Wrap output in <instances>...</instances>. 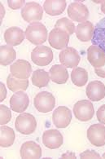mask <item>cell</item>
I'll return each instance as SVG.
<instances>
[{
	"label": "cell",
	"mask_w": 105,
	"mask_h": 159,
	"mask_svg": "<svg viewBox=\"0 0 105 159\" xmlns=\"http://www.w3.org/2000/svg\"><path fill=\"white\" fill-rule=\"evenodd\" d=\"M50 80L57 84H64L68 79V72L65 66L62 65H55L49 71Z\"/></svg>",
	"instance_id": "44dd1931"
},
{
	"label": "cell",
	"mask_w": 105,
	"mask_h": 159,
	"mask_svg": "<svg viewBox=\"0 0 105 159\" xmlns=\"http://www.w3.org/2000/svg\"><path fill=\"white\" fill-rule=\"evenodd\" d=\"M72 120V112L66 106H59L53 112V123L58 128H66Z\"/></svg>",
	"instance_id": "30bf717a"
},
{
	"label": "cell",
	"mask_w": 105,
	"mask_h": 159,
	"mask_svg": "<svg viewBox=\"0 0 105 159\" xmlns=\"http://www.w3.org/2000/svg\"><path fill=\"white\" fill-rule=\"evenodd\" d=\"M10 72L16 79L26 80L30 77L32 66L27 61L18 60L11 66Z\"/></svg>",
	"instance_id": "7c38bea8"
},
{
	"label": "cell",
	"mask_w": 105,
	"mask_h": 159,
	"mask_svg": "<svg viewBox=\"0 0 105 159\" xmlns=\"http://www.w3.org/2000/svg\"><path fill=\"white\" fill-rule=\"evenodd\" d=\"M21 158H40L42 157V148L34 141L24 142L20 147Z\"/></svg>",
	"instance_id": "e0dca14e"
},
{
	"label": "cell",
	"mask_w": 105,
	"mask_h": 159,
	"mask_svg": "<svg viewBox=\"0 0 105 159\" xmlns=\"http://www.w3.org/2000/svg\"><path fill=\"white\" fill-rule=\"evenodd\" d=\"M81 158H100V155L94 150H85L80 154Z\"/></svg>",
	"instance_id": "f546056e"
},
{
	"label": "cell",
	"mask_w": 105,
	"mask_h": 159,
	"mask_svg": "<svg viewBox=\"0 0 105 159\" xmlns=\"http://www.w3.org/2000/svg\"><path fill=\"white\" fill-rule=\"evenodd\" d=\"M53 52L46 46H37L31 53V60L38 66H46L53 61Z\"/></svg>",
	"instance_id": "8992f818"
},
{
	"label": "cell",
	"mask_w": 105,
	"mask_h": 159,
	"mask_svg": "<svg viewBox=\"0 0 105 159\" xmlns=\"http://www.w3.org/2000/svg\"><path fill=\"white\" fill-rule=\"evenodd\" d=\"M94 109L91 101L81 100L77 101L73 106V113L77 119L81 122H87L92 119Z\"/></svg>",
	"instance_id": "5b68a950"
},
{
	"label": "cell",
	"mask_w": 105,
	"mask_h": 159,
	"mask_svg": "<svg viewBox=\"0 0 105 159\" xmlns=\"http://www.w3.org/2000/svg\"><path fill=\"white\" fill-rule=\"evenodd\" d=\"M1 137H0V145L2 148H7L14 144L15 135L13 129L7 126H1Z\"/></svg>",
	"instance_id": "7402d4cb"
},
{
	"label": "cell",
	"mask_w": 105,
	"mask_h": 159,
	"mask_svg": "<svg viewBox=\"0 0 105 159\" xmlns=\"http://www.w3.org/2000/svg\"><path fill=\"white\" fill-rule=\"evenodd\" d=\"M63 135L58 130H48L42 135V143L46 148L50 149L59 148L63 144Z\"/></svg>",
	"instance_id": "4fadbf2b"
},
{
	"label": "cell",
	"mask_w": 105,
	"mask_h": 159,
	"mask_svg": "<svg viewBox=\"0 0 105 159\" xmlns=\"http://www.w3.org/2000/svg\"><path fill=\"white\" fill-rule=\"evenodd\" d=\"M9 7L12 10H17V9L21 8L24 5H25V1L24 0H18V1H13V0H8L7 1Z\"/></svg>",
	"instance_id": "f1b7e54d"
},
{
	"label": "cell",
	"mask_w": 105,
	"mask_h": 159,
	"mask_svg": "<svg viewBox=\"0 0 105 159\" xmlns=\"http://www.w3.org/2000/svg\"><path fill=\"white\" fill-rule=\"evenodd\" d=\"M101 11L105 14V1H102L101 2Z\"/></svg>",
	"instance_id": "e575fe53"
},
{
	"label": "cell",
	"mask_w": 105,
	"mask_h": 159,
	"mask_svg": "<svg viewBox=\"0 0 105 159\" xmlns=\"http://www.w3.org/2000/svg\"><path fill=\"white\" fill-rule=\"evenodd\" d=\"M96 115L98 122H101L102 124L105 125V105H102V106L98 108Z\"/></svg>",
	"instance_id": "4dcf8cb0"
},
{
	"label": "cell",
	"mask_w": 105,
	"mask_h": 159,
	"mask_svg": "<svg viewBox=\"0 0 105 159\" xmlns=\"http://www.w3.org/2000/svg\"><path fill=\"white\" fill-rule=\"evenodd\" d=\"M42 15H43V9L37 2H27L21 9L22 18L26 22L31 24L42 20Z\"/></svg>",
	"instance_id": "277c9868"
},
{
	"label": "cell",
	"mask_w": 105,
	"mask_h": 159,
	"mask_svg": "<svg viewBox=\"0 0 105 159\" xmlns=\"http://www.w3.org/2000/svg\"><path fill=\"white\" fill-rule=\"evenodd\" d=\"M29 104V99L24 92L14 93L10 99V106L11 110L15 113H23L27 109Z\"/></svg>",
	"instance_id": "9a60e30c"
},
{
	"label": "cell",
	"mask_w": 105,
	"mask_h": 159,
	"mask_svg": "<svg viewBox=\"0 0 105 159\" xmlns=\"http://www.w3.org/2000/svg\"><path fill=\"white\" fill-rule=\"evenodd\" d=\"M15 126L16 131L23 135H30L37 127V122L33 115L28 113H22L15 119Z\"/></svg>",
	"instance_id": "7a4b0ae2"
},
{
	"label": "cell",
	"mask_w": 105,
	"mask_h": 159,
	"mask_svg": "<svg viewBox=\"0 0 105 159\" xmlns=\"http://www.w3.org/2000/svg\"><path fill=\"white\" fill-rule=\"evenodd\" d=\"M25 33L20 28L11 27L4 33V40L7 44L11 46H18L24 41Z\"/></svg>",
	"instance_id": "ac0fdd59"
},
{
	"label": "cell",
	"mask_w": 105,
	"mask_h": 159,
	"mask_svg": "<svg viewBox=\"0 0 105 159\" xmlns=\"http://www.w3.org/2000/svg\"><path fill=\"white\" fill-rule=\"evenodd\" d=\"M7 96V90H6V87L4 86L3 83L0 84V101L2 102L5 100Z\"/></svg>",
	"instance_id": "1f68e13d"
},
{
	"label": "cell",
	"mask_w": 105,
	"mask_h": 159,
	"mask_svg": "<svg viewBox=\"0 0 105 159\" xmlns=\"http://www.w3.org/2000/svg\"><path fill=\"white\" fill-rule=\"evenodd\" d=\"M55 28L62 29L63 30H65L69 35L72 34L76 30L74 23L72 21V20H69L66 17H63L57 20L55 25Z\"/></svg>",
	"instance_id": "4316f807"
},
{
	"label": "cell",
	"mask_w": 105,
	"mask_h": 159,
	"mask_svg": "<svg viewBox=\"0 0 105 159\" xmlns=\"http://www.w3.org/2000/svg\"><path fill=\"white\" fill-rule=\"evenodd\" d=\"M71 79L72 83L77 87H83L88 81L87 71L81 67H76L71 73Z\"/></svg>",
	"instance_id": "d4e9b609"
},
{
	"label": "cell",
	"mask_w": 105,
	"mask_h": 159,
	"mask_svg": "<svg viewBox=\"0 0 105 159\" xmlns=\"http://www.w3.org/2000/svg\"><path fill=\"white\" fill-rule=\"evenodd\" d=\"M62 158H76V155L72 152H68L61 156Z\"/></svg>",
	"instance_id": "836d02e7"
},
{
	"label": "cell",
	"mask_w": 105,
	"mask_h": 159,
	"mask_svg": "<svg viewBox=\"0 0 105 159\" xmlns=\"http://www.w3.org/2000/svg\"><path fill=\"white\" fill-rule=\"evenodd\" d=\"M94 72L95 74L98 75V77L100 78H105V66L101 68H97V69H94Z\"/></svg>",
	"instance_id": "d6a6232c"
},
{
	"label": "cell",
	"mask_w": 105,
	"mask_h": 159,
	"mask_svg": "<svg viewBox=\"0 0 105 159\" xmlns=\"http://www.w3.org/2000/svg\"><path fill=\"white\" fill-rule=\"evenodd\" d=\"M87 60L94 69L105 66V51L95 45H91L87 49Z\"/></svg>",
	"instance_id": "5bb4252c"
},
{
	"label": "cell",
	"mask_w": 105,
	"mask_h": 159,
	"mask_svg": "<svg viewBox=\"0 0 105 159\" xmlns=\"http://www.w3.org/2000/svg\"><path fill=\"white\" fill-rule=\"evenodd\" d=\"M50 45L56 50H61L67 48L69 42V34L60 28H54L48 36Z\"/></svg>",
	"instance_id": "52a82bcc"
},
{
	"label": "cell",
	"mask_w": 105,
	"mask_h": 159,
	"mask_svg": "<svg viewBox=\"0 0 105 159\" xmlns=\"http://www.w3.org/2000/svg\"><path fill=\"white\" fill-rule=\"evenodd\" d=\"M59 59L62 66L66 68H76L81 61V57L76 49L67 47L60 52Z\"/></svg>",
	"instance_id": "9c48e42d"
},
{
	"label": "cell",
	"mask_w": 105,
	"mask_h": 159,
	"mask_svg": "<svg viewBox=\"0 0 105 159\" xmlns=\"http://www.w3.org/2000/svg\"><path fill=\"white\" fill-rule=\"evenodd\" d=\"M48 36L46 26L41 22H34L28 25L25 30V37L33 45H40L46 41Z\"/></svg>",
	"instance_id": "6da1fadb"
},
{
	"label": "cell",
	"mask_w": 105,
	"mask_h": 159,
	"mask_svg": "<svg viewBox=\"0 0 105 159\" xmlns=\"http://www.w3.org/2000/svg\"><path fill=\"white\" fill-rule=\"evenodd\" d=\"M87 138L92 145L102 147L105 145V126L94 124L87 130Z\"/></svg>",
	"instance_id": "8fae6325"
},
{
	"label": "cell",
	"mask_w": 105,
	"mask_h": 159,
	"mask_svg": "<svg viewBox=\"0 0 105 159\" xmlns=\"http://www.w3.org/2000/svg\"><path fill=\"white\" fill-rule=\"evenodd\" d=\"M0 113H0V124H1V126L7 124L11 121V110L6 105H0Z\"/></svg>",
	"instance_id": "83f0119b"
},
{
	"label": "cell",
	"mask_w": 105,
	"mask_h": 159,
	"mask_svg": "<svg viewBox=\"0 0 105 159\" xmlns=\"http://www.w3.org/2000/svg\"><path fill=\"white\" fill-rule=\"evenodd\" d=\"M68 17L73 21L84 22L89 18V10L85 4L79 2L70 3L68 7Z\"/></svg>",
	"instance_id": "ba28073f"
},
{
	"label": "cell",
	"mask_w": 105,
	"mask_h": 159,
	"mask_svg": "<svg viewBox=\"0 0 105 159\" xmlns=\"http://www.w3.org/2000/svg\"><path fill=\"white\" fill-rule=\"evenodd\" d=\"M50 74L44 70H37L32 74V83L37 87H44L48 85Z\"/></svg>",
	"instance_id": "484cf974"
},
{
	"label": "cell",
	"mask_w": 105,
	"mask_h": 159,
	"mask_svg": "<svg viewBox=\"0 0 105 159\" xmlns=\"http://www.w3.org/2000/svg\"><path fill=\"white\" fill-rule=\"evenodd\" d=\"M15 51L12 47L2 45L0 48V64L2 66H7L15 61L16 57Z\"/></svg>",
	"instance_id": "603a6c76"
},
{
	"label": "cell",
	"mask_w": 105,
	"mask_h": 159,
	"mask_svg": "<svg viewBox=\"0 0 105 159\" xmlns=\"http://www.w3.org/2000/svg\"><path fill=\"white\" fill-rule=\"evenodd\" d=\"M86 96L91 101H99L105 97V85L100 81H92L86 87Z\"/></svg>",
	"instance_id": "2e32d148"
},
{
	"label": "cell",
	"mask_w": 105,
	"mask_h": 159,
	"mask_svg": "<svg viewBox=\"0 0 105 159\" xmlns=\"http://www.w3.org/2000/svg\"><path fill=\"white\" fill-rule=\"evenodd\" d=\"M103 158H105V153H103Z\"/></svg>",
	"instance_id": "d590c367"
},
{
	"label": "cell",
	"mask_w": 105,
	"mask_h": 159,
	"mask_svg": "<svg viewBox=\"0 0 105 159\" xmlns=\"http://www.w3.org/2000/svg\"><path fill=\"white\" fill-rule=\"evenodd\" d=\"M76 36L81 42H89L92 39L94 34V25L90 21H84L79 23L76 28Z\"/></svg>",
	"instance_id": "d6986e66"
},
{
	"label": "cell",
	"mask_w": 105,
	"mask_h": 159,
	"mask_svg": "<svg viewBox=\"0 0 105 159\" xmlns=\"http://www.w3.org/2000/svg\"><path fill=\"white\" fill-rule=\"evenodd\" d=\"M7 85L8 89L13 92H24L27 90L28 87V80H22V79H18L10 74L7 76Z\"/></svg>",
	"instance_id": "cb8c5ba5"
},
{
	"label": "cell",
	"mask_w": 105,
	"mask_h": 159,
	"mask_svg": "<svg viewBox=\"0 0 105 159\" xmlns=\"http://www.w3.org/2000/svg\"><path fill=\"white\" fill-rule=\"evenodd\" d=\"M65 0H46L43 3V8L46 14L50 16H59L66 8Z\"/></svg>",
	"instance_id": "ffe728a7"
},
{
	"label": "cell",
	"mask_w": 105,
	"mask_h": 159,
	"mask_svg": "<svg viewBox=\"0 0 105 159\" xmlns=\"http://www.w3.org/2000/svg\"><path fill=\"white\" fill-rule=\"evenodd\" d=\"M33 102L37 111L46 113L53 110L55 105V99L50 92H42L36 95Z\"/></svg>",
	"instance_id": "3957f363"
}]
</instances>
